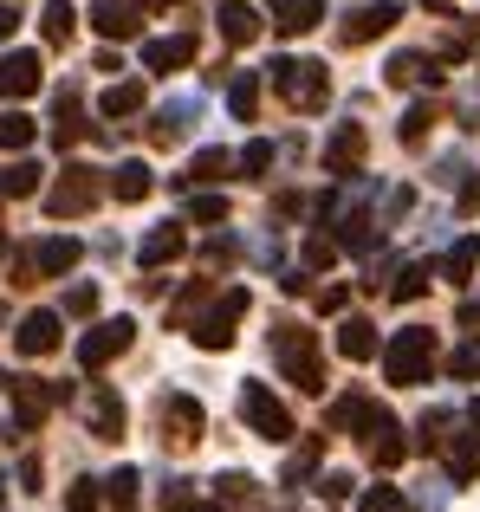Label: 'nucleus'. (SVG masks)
Instances as JSON below:
<instances>
[{"instance_id":"nucleus-23","label":"nucleus","mask_w":480,"mask_h":512,"mask_svg":"<svg viewBox=\"0 0 480 512\" xmlns=\"http://www.w3.org/2000/svg\"><path fill=\"white\" fill-rule=\"evenodd\" d=\"M33 137H39V124L26 111H0V150H7V156L33 150Z\"/></svg>"},{"instance_id":"nucleus-13","label":"nucleus","mask_w":480,"mask_h":512,"mask_svg":"<svg viewBox=\"0 0 480 512\" xmlns=\"http://www.w3.org/2000/svg\"><path fill=\"white\" fill-rule=\"evenodd\" d=\"M364 124H338L331 130V143H325V169L331 175H357V163H364Z\"/></svg>"},{"instance_id":"nucleus-36","label":"nucleus","mask_w":480,"mask_h":512,"mask_svg":"<svg viewBox=\"0 0 480 512\" xmlns=\"http://www.w3.org/2000/svg\"><path fill=\"white\" fill-rule=\"evenodd\" d=\"M65 312H72V318H91V312H98V286H72V292H65Z\"/></svg>"},{"instance_id":"nucleus-47","label":"nucleus","mask_w":480,"mask_h":512,"mask_svg":"<svg viewBox=\"0 0 480 512\" xmlns=\"http://www.w3.org/2000/svg\"><path fill=\"white\" fill-rule=\"evenodd\" d=\"M0 260H7V234H0Z\"/></svg>"},{"instance_id":"nucleus-27","label":"nucleus","mask_w":480,"mask_h":512,"mask_svg":"<svg viewBox=\"0 0 480 512\" xmlns=\"http://www.w3.org/2000/svg\"><path fill=\"white\" fill-rule=\"evenodd\" d=\"M429 279H435V266H422V260H416V266H403V279L390 286V299H403V305H409V299H422V292H429Z\"/></svg>"},{"instance_id":"nucleus-33","label":"nucleus","mask_w":480,"mask_h":512,"mask_svg":"<svg viewBox=\"0 0 480 512\" xmlns=\"http://www.w3.org/2000/svg\"><path fill=\"white\" fill-rule=\"evenodd\" d=\"M228 104H234V117H240V124H253V111H260V85H253V72H247V78H234Z\"/></svg>"},{"instance_id":"nucleus-14","label":"nucleus","mask_w":480,"mask_h":512,"mask_svg":"<svg viewBox=\"0 0 480 512\" xmlns=\"http://www.w3.org/2000/svg\"><path fill=\"white\" fill-rule=\"evenodd\" d=\"M182 65H195V33H169L143 46V72H182Z\"/></svg>"},{"instance_id":"nucleus-11","label":"nucleus","mask_w":480,"mask_h":512,"mask_svg":"<svg viewBox=\"0 0 480 512\" xmlns=\"http://www.w3.org/2000/svg\"><path fill=\"white\" fill-rule=\"evenodd\" d=\"M85 428L98 441H117V435H124V402H117L111 383H91L85 389Z\"/></svg>"},{"instance_id":"nucleus-9","label":"nucleus","mask_w":480,"mask_h":512,"mask_svg":"<svg viewBox=\"0 0 480 512\" xmlns=\"http://www.w3.org/2000/svg\"><path fill=\"white\" fill-rule=\"evenodd\" d=\"M130 338H137L130 318H104V325H91L85 338H78V363H85V370H104L111 357H124V350H130Z\"/></svg>"},{"instance_id":"nucleus-41","label":"nucleus","mask_w":480,"mask_h":512,"mask_svg":"<svg viewBox=\"0 0 480 512\" xmlns=\"http://www.w3.org/2000/svg\"><path fill=\"white\" fill-rule=\"evenodd\" d=\"M234 260V240L228 234H221V240H208V247H202V266H228Z\"/></svg>"},{"instance_id":"nucleus-31","label":"nucleus","mask_w":480,"mask_h":512,"mask_svg":"<svg viewBox=\"0 0 480 512\" xmlns=\"http://www.w3.org/2000/svg\"><path fill=\"white\" fill-rule=\"evenodd\" d=\"M163 512H228V506H208V500H195V493H189V480H169Z\"/></svg>"},{"instance_id":"nucleus-34","label":"nucleus","mask_w":480,"mask_h":512,"mask_svg":"<svg viewBox=\"0 0 480 512\" xmlns=\"http://www.w3.org/2000/svg\"><path fill=\"white\" fill-rule=\"evenodd\" d=\"M429 124H435V111H429V104H409V117H403V143H409V150H416V143L429 137Z\"/></svg>"},{"instance_id":"nucleus-2","label":"nucleus","mask_w":480,"mask_h":512,"mask_svg":"<svg viewBox=\"0 0 480 512\" xmlns=\"http://www.w3.org/2000/svg\"><path fill=\"white\" fill-rule=\"evenodd\" d=\"M383 370H390V383H403V389L429 383V370H435V331L429 325H403L390 338V350H383Z\"/></svg>"},{"instance_id":"nucleus-16","label":"nucleus","mask_w":480,"mask_h":512,"mask_svg":"<svg viewBox=\"0 0 480 512\" xmlns=\"http://www.w3.org/2000/svg\"><path fill=\"white\" fill-rule=\"evenodd\" d=\"M91 26H98L104 39H137L143 7H124V0H98V7H91Z\"/></svg>"},{"instance_id":"nucleus-25","label":"nucleus","mask_w":480,"mask_h":512,"mask_svg":"<svg viewBox=\"0 0 480 512\" xmlns=\"http://www.w3.org/2000/svg\"><path fill=\"white\" fill-rule=\"evenodd\" d=\"M46 46H72V26H78V7L72 0H46Z\"/></svg>"},{"instance_id":"nucleus-26","label":"nucleus","mask_w":480,"mask_h":512,"mask_svg":"<svg viewBox=\"0 0 480 512\" xmlns=\"http://www.w3.org/2000/svg\"><path fill=\"white\" fill-rule=\"evenodd\" d=\"M98 111H104V117H130V111H143V85H137V78L111 85V91L98 98Z\"/></svg>"},{"instance_id":"nucleus-32","label":"nucleus","mask_w":480,"mask_h":512,"mask_svg":"<svg viewBox=\"0 0 480 512\" xmlns=\"http://www.w3.org/2000/svg\"><path fill=\"white\" fill-rule=\"evenodd\" d=\"M104 493H111V512H130V500H137V467H117L104 480Z\"/></svg>"},{"instance_id":"nucleus-29","label":"nucleus","mask_w":480,"mask_h":512,"mask_svg":"<svg viewBox=\"0 0 480 512\" xmlns=\"http://www.w3.org/2000/svg\"><path fill=\"white\" fill-rule=\"evenodd\" d=\"M39 188V163H7L0 169V195H33Z\"/></svg>"},{"instance_id":"nucleus-48","label":"nucleus","mask_w":480,"mask_h":512,"mask_svg":"<svg viewBox=\"0 0 480 512\" xmlns=\"http://www.w3.org/2000/svg\"><path fill=\"white\" fill-rule=\"evenodd\" d=\"M0 318H7V305H0Z\"/></svg>"},{"instance_id":"nucleus-45","label":"nucleus","mask_w":480,"mask_h":512,"mask_svg":"<svg viewBox=\"0 0 480 512\" xmlns=\"http://www.w3.org/2000/svg\"><path fill=\"white\" fill-rule=\"evenodd\" d=\"M163 7H176V0H143V13H163Z\"/></svg>"},{"instance_id":"nucleus-10","label":"nucleus","mask_w":480,"mask_h":512,"mask_svg":"<svg viewBox=\"0 0 480 512\" xmlns=\"http://www.w3.org/2000/svg\"><path fill=\"white\" fill-rule=\"evenodd\" d=\"M396 20H403V7H396V0H377V7H351V13H344V26H338V39H344V46H364V39L390 33Z\"/></svg>"},{"instance_id":"nucleus-19","label":"nucleus","mask_w":480,"mask_h":512,"mask_svg":"<svg viewBox=\"0 0 480 512\" xmlns=\"http://www.w3.org/2000/svg\"><path fill=\"white\" fill-rule=\"evenodd\" d=\"M215 20H221V39H228V46H253V39H260V13H253L247 0H228Z\"/></svg>"},{"instance_id":"nucleus-39","label":"nucleus","mask_w":480,"mask_h":512,"mask_svg":"<svg viewBox=\"0 0 480 512\" xmlns=\"http://www.w3.org/2000/svg\"><path fill=\"white\" fill-rule=\"evenodd\" d=\"M189 214H195V221H228V201H221V195H195Z\"/></svg>"},{"instance_id":"nucleus-8","label":"nucleus","mask_w":480,"mask_h":512,"mask_svg":"<svg viewBox=\"0 0 480 512\" xmlns=\"http://www.w3.org/2000/svg\"><path fill=\"white\" fill-rule=\"evenodd\" d=\"M240 318H247V286H228V292L215 299V312H208L202 325H195V344H202V350H228Z\"/></svg>"},{"instance_id":"nucleus-35","label":"nucleus","mask_w":480,"mask_h":512,"mask_svg":"<svg viewBox=\"0 0 480 512\" xmlns=\"http://www.w3.org/2000/svg\"><path fill=\"white\" fill-rule=\"evenodd\" d=\"M357 512H403V493L396 487H370L364 500H357Z\"/></svg>"},{"instance_id":"nucleus-43","label":"nucleus","mask_w":480,"mask_h":512,"mask_svg":"<svg viewBox=\"0 0 480 512\" xmlns=\"http://www.w3.org/2000/svg\"><path fill=\"white\" fill-rule=\"evenodd\" d=\"M215 487H221V500H247L253 480H247V474H228V480H215Z\"/></svg>"},{"instance_id":"nucleus-21","label":"nucleus","mask_w":480,"mask_h":512,"mask_svg":"<svg viewBox=\"0 0 480 512\" xmlns=\"http://www.w3.org/2000/svg\"><path fill=\"white\" fill-rule=\"evenodd\" d=\"M338 350L351 363H364L370 350H377V325H370V318H344V325H338Z\"/></svg>"},{"instance_id":"nucleus-12","label":"nucleus","mask_w":480,"mask_h":512,"mask_svg":"<svg viewBox=\"0 0 480 512\" xmlns=\"http://www.w3.org/2000/svg\"><path fill=\"white\" fill-rule=\"evenodd\" d=\"M59 344H65L59 312H26V318H20V331H13V350H20V357H52Z\"/></svg>"},{"instance_id":"nucleus-46","label":"nucleus","mask_w":480,"mask_h":512,"mask_svg":"<svg viewBox=\"0 0 480 512\" xmlns=\"http://www.w3.org/2000/svg\"><path fill=\"white\" fill-rule=\"evenodd\" d=\"M422 7H448V0H422Z\"/></svg>"},{"instance_id":"nucleus-22","label":"nucleus","mask_w":480,"mask_h":512,"mask_svg":"<svg viewBox=\"0 0 480 512\" xmlns=\"http://www.w3.org/2000/svg\"><path fill=\"white\" fill-rule=\"evenodd\" d=\"M390 85H442V72H435L422 52H396L390 59Z\"/></svg>"},{"instance_id":"nucleus-40","label":"nucleus","mask_w":480,"mask_h":512,"mask_svg":"<svg viewBox=\"0 0 480 512\" xmlns=\"http://www.w3.org/2000/svg\"><path fill=\"white\" fill-rule=\"evenodd\" d=\"M331 260H338V240H325V234L305 240V266H331Z\"/></svg>"},{"instance_id":"nucleus-1","label":"nucleus","mask_w":480,"mask_h":512,"mask_svg":"<svg viewBox=\"0 0 480 512\" xmlns=\"http://www.w3.org/2000/svg\"><path fill=\"white\" fill-rule=\"evenodd\" d=\"M273 357H279V370H286L292 383L305 389V396H318V389H325V363H318V338H312L305 325L279 318V325H273Z\"/></svg>"},{"instance_id":"nucleus-4","label":"nucleus","mask_w":480,"mask_h":512,"mask_svg":"<svg viewBox=\"0 0 480 512\" xmlns=\"http://www.w3.org/2000/svg\"><path fill=\"white\" fill-rule=\"evenodd\" d=\"M266 72H273L279 98H286L292 111H325V98H331V78H325V65H318V59H273Z\"/></svg>"},{"instance_id":"nucleus-6","label":"nucleus","mask_w":480,"mask_h":512,"mask_svg":"<svg viewBox=\"0 0 480 512\" xmlns=\"http://www.w3.org/2000/svg\"><path fill=\"white\" fill-rule=\"evenodd\" d=\"M240 415H247V428L260 441H292V409L266 383H240Z\"/></svg>"},{"instance_id":"nucleus-5","label":"nucleus","mask_w":480,"mask_h":512,"mask_svg":"<svg viewBox=\"0 0 480 512\" xmlns=\"http://www.w3.org/2000/svg\"><path fill=\"white\" fill-rule=\"evenodd\" d=\"M98 195H104L98 169L65 163V175L52 182V195H46V214H52V221H72V214H91V208H98Z\"/></svg>"},{"instance_id":"nucleus-42","label":"nucleus","mask_w":480,"mask_h":512,"mask_svg":"<svg viewBox=\"0 0 480 512\" xmlns=\"http://www.w3.org/2000/svg\"><path fill=\"white\" fill-rule=\"evenodd\" d=\"M318 493H325V500H351V474H325Z\"/></svg>"},{"instance_id":"nucleus-24","label":"nucleus","mask_w":480,"mask_h":512,"mask_svg":"<svg viewBox=\"0 0 480 512\" xmlns=\"http://www.w3.org/2000/svg\"><path fill=\"white\" fill-rule=\"evenodd\" d=\"M189 117H195V98L163 104V111H156V124H150V137H156V143H176L182 130H189Z\"/></svg>"},{"instance_id":"nucleus-15","label":"nucleus","mask_w":480,"mask_h":512,"mask_svg":"<svg viewBox=\"0 0 480 512\" xmlns=\"http://www.w3.org/2000/svg\"><path fill=\"white\" fill-rule=\"evenodd\" d=\"M39 91V52H7L0 59V98H33Z\"/></svg>"},{"instance_id":"nucleus-17","label":"nucleus","mask_w":480,"mask_h":512,"mask_svg":"<svg viewBox=\"0 0 480 512\" xmlns=\"http://www.w3.org/2000/svg\"><path fill=\"white\" fill-rule=\"evenodd\" d=\"M325 20V0H273V33H312Z\"/></svg>"},{"instance_id":"nucleus-30","label":"nucleus","mask_w":480,"mask_h":512,"mask_svg":"<svg viewBox=\"0 0 480 512\" xmlns=\"http://www.w3.org/2000/svg\"><path fill=\"white\" fill-rule=\"evenodd\" d=\"M228 169H234V156H228V150H202V156L189 163V182H221Z\"/></svg>"},{"instance_id":"nucleus-44","label":"nucleus","mask_w":480,"mask_h":512,"mask_svg":"<svg viewBox=\"0 0 480 512\" xmlns=\"http://www.w3.org/2000/svg\"><path fill=\"white\" fill-rule=\"evenodd\" d=\"M13 26H20V7H13V0H0V39H7Z\"/></svg>"},{"instance_id":"nucleus-38","label":"nucleus","mask_w":480,"mask_h":512,"mask_svg":"<svg viewBox=\"0 0 480 512\" xmlns=\"http://www.w3.org/2000/svg\"><path fill=\"white\" fill-rule=\"evenodd\" d=\"M65 512H98V480H78V487L65 493Z\"/></svg>"},{"instance_id":"nucleus-7","label":"nucleus","mask_w":480,"mask_h":512,"mask_svg":"<svg viewBox=\"0 0 480 512\" xmlns=\"http://www.w3.org/2000/svg\"><path fill=\"white\" fill-rule=\"evenodd\" d=\"M156 428H163V448H195V441H202V428H208V415H202V402H195V396H182V389H176V396H163V402H156Z\"/></svg>"},{"instance_id":"nucleus-37","label":"nucleus","mask_w":480,"mask_h":512,"mask_svg":"<svg viewBox=\"0 0 480 512\" xmlns=\"http://www.w3.org/2000/svg\"><path fill=\"white\" fill-rule=\"evenodd\" d=\"M260 169H273V143H247L240 150V175H260Z\"/></svg>"},{"instance_id":"nucleus-20","label":"nucleus","mask_w":480,"mask_h":512,"mask_svg":"<svg viewBox=\"0 0 480 512\" xmlns=\"http://www.w3.org/2000/svg\"><path fill=\"white\" fill-rule=\"evenodd\" d=\"M150 188H156L150 163H117V169H111V195H117V201H143Z\"/></svg>"},{"instance_id":"nucleus-18","label":"nucleus","mask_w":480,"mask_h":512,"mask_svg":"<svg viewBox=\"0 0 480 512\" xmlns=\"http://www.w3.org/2000/svg\"><path fill=\"white\" fill-rule=\"evenodd\" d=\"M182 247H189V234H182L176 221H163L156 234H143L137 260H143V266H169V260H182Z\"/></svg>"},{"instance_id":"nucleus-3","label":"nucleus","mask_w":480,"mask_h":512,"mask_svg":"<svg viewBox=\"0 0 480 512\" xmlns=\"http://www.w3.org/2000/svg\"><path fill=\"white\" fill-rule=\"evenodd\" d=\"M85 260V247H78L72 234H46V240H33V247L13 260V286H39V279H65L72 266Z\"/></svg>"},{"instance_id":"nucleus-28","label":"nucleus","mask_w":480,"mask_h":512,"mask_svg":"<svg viewBox=\"0 0 480 512\" xmlns=\"http://www.w3.org/2000/svg\"><path fill=\"white\" fill-rule=\"evenodd\" d=\"M474 266H480V240L468 234V240H455V253H448V279H455V286H468Z\"/></svg>"}]
</instances>
